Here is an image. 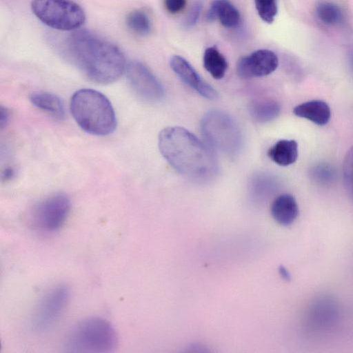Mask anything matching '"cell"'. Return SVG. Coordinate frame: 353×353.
Returning a JSON list of instances; mask_svg holds the SVG:
<instances>
[{
    "mask_svg": "<svg viewBox=\"0 0 353 353\" xmlns=\"http://www.w3.org/2000/svg\"><path fill=\"white\" fill-rule=\"evenodd\" d=\"M278 65L279 59L274 52L261 49L239 59L236 72L242 79L261 77L273 72Z\"/></svg>",
    "mask_w": 353,
    "mask_h": 353,
    "instance_id": "10",
    "label": "cell"
},
{
    "mask_svg": "<svg viewBox=\"0 0 353 353\" xmlns=\"http://www.w3.org/2000/svg\"><path fill=\"white\" fill-rule=\"evenodd\" d=\"M260 18L268 23L274 21L277 14L276 0H254Z\"/></svg>",
    "mask_w": 353,
    "mask_h": 353,
    "instance_id": "22",
    "label": "cell"
},
{
    "mask_svg": "<svg viewBox=\"0 0 353 353\" xmlns=\"http://www.w3.org/2000/svg\"><path fill=\"white\" fill-rule=\"evenodd\" d=\"M70 110L77 124L88 133L104 136L116 128V115L110 101L95 90L83 88L75 92Z\"/></svg>",
    "mask_w": 353,
    "mask_h": 353,
    "instance_id": "3",
    "label": "cell"
},
{
    "mask_svg": "<svg viewBox=\"0 0 353 353\" xmlns=\"http://www.w3.org/2000/svg\"><path fill=\"white\" fill-rule=\"evenodd\" d=\"M298 155V144L294 140H279L268 151L269 158L281 166L294 163Z\"/></svg>",
    "mask_w": 353,
    "mask_h": 353,
    "instance_id": "16",
    "label": "cell"
},
{
    "mask_svg": "<svg viewBox=\"0 0 353 353\" xmlns=\"http://www.w3.org/2000/svg\"><path fill=\"white\" fill-rule=\"evenodd\" d=\"M66 48L72 62L96 83H111L125 70V59L121 50L88 30L72 32L67 39Z\"/></svg>",
    "mask_w": 353,
    "mask_h": 353,
    "instance_id": "1",
    "label": "cell"
},
{
    "mask_svg": "<svg viewBox=\"0 0 353 353\" xmlns=\"http://www.w3.org/2000/svg\"><path fill=\"white\" fill-rule=\"evenodd\" d=\"M170 65L180 79L203 97L211 101L217 100L219 94L205 82L192 65L184 58L174 55L170 59Z\"/></svg>",
    "mask_w": 353,
    "mask_h": 353,
    "instance_id": "11",
    "label": "cell"
},
{
    "mask_svg": "<svg viewBox=\"0 0 353 353\" xmlns=\"http://www.w3.org/2000/svg\"><path fill=\"white\" fill-rule=\"evenodd\" d=\"M248 109L251 117L260 123L274 120L281 110L279 104L270 99H255L250 102Z\"/></svg>",
    "mask_w": 353,
    "mask_h": 353,
    "instance_id": "18",
    "label": "cell"
},
{
    "mask_svg": "<svg viewBox=\"0 0 353 353\" xmlns=\"http://www.w3.org/2000/svg\"><path fill=\"white\" fill-rule=\"evenodd\" d=\"M334 303L327 299H321L314 303L308 314L312 325L318 328L332 325L338 315L337 307Z\"/></svg>",
    "mask_w": 353,
    "mask_h": 353,
    "instance_id": "15",
    "label": "cell"
},
{
    "mask_svg": "<svg viewBox=\"0 0 353 353\" xmlns=\"http://www.w3.org/2000/svg\"><path fill=\"white\" fill-rule=\"evenodd\" d=\"M128 28L139 35H146L150 32L151 23L147 14L142 10L131 12L127 17Z\"/></svg>",
    "mask_w": 353,
    "mask_h": 353,
    "instance_id": "21",
    "label": "cell"
},
{
    "mask_svg": "<svg viewBox=\"0 0 353 353\" xmlns=\"http://www.w3.org/2000/svg\"><path fill=\"white\" fill-rule=\"evenodd\" d=\"M118 336L107 320L89 317L76 323L68 332L65 348L70 352L109 353L117 346Z\"/></svg>",
    "mask_w": 353,
    "mask_h": 353,
    "instance_id": "4",
    "label": "cell"
},
{
    "mask_svg": "<svg viewBox=\"0 0 353 353\" xmlns=\"http://www.w3.org/2000/svg\"><path fill=\"white\" fill-rule=\"evenodd\" d=\"M9 118V113L7 109L3 108V107L1 108L0 110V125L1 128H3L5 126L8 121Z\"/></svg>",
    "mask_w": 353,
    "mask_h": 353,
    "instance_id": "26",
    "label": "cell"
},
{
    "mask_svg": "<svg viewBox=\"0 0 353 353\" xmlns=\"http://www.w3.org/2000/svg\"><path fill=\"white\" fill-rule=\"evenodd\" d=\"M201 129L212 149L228 156H234L241 150V131L230 114L220 110H211L202 118Z\"/></svg>",
    "mask_w": 353,
    "mask_h": 353,
    "instance_id": "5",
    "label": "cell"
},
{
    "mask_svg": "<svg viewBox=\"0 0 353 353\" xmlns=\"http://www.w3.org/2000/svg\"><path fill=\"white\" fill-rule=\"evenodd\" d=\"M159 148L176 171L193 181H207L217 172L216 159L211 148L184 128L163 129L159 134Z\"/></svg>",
    "mask_w": 353,
    "mask_h": 353,
    "instance_id": "2",
    "label": "cell"
},
{
    "mask_svg": "<svg viewBox=\"0 0 353 353\" xmlns=\"http://www.w3.org/2000/svg\"><path fill=\"white\" fill-rule=\"evenodd\" d=\"M208 21L219 19L226 28L236 27L240 22V14L229 0H214L207 12Z\"/></svg>",
    "mask_w": 353,
    "mask_h": 353,
    "instance_id": "14",
    "label": "cell"
},
{
    "mask_svg": "<svg viewBox=\"0 0 353 353\" xmlns=\"http://www.w3.org/2000/svg\"><path fill=\"white\" fill-rule=\"evenodd\" d=\"M202 8V3L197 1L190 10L184 21V26L186 27L193 26L198 21Z\"/></svg>",
    "mask_w": 353,
    "mask_h": 353,
    "instance_id": "24",
    "label": "cell"
},
{
    "mask_svg": "<svg viewBox=\"0 0 353 353\" xmlns=\"http://www.w3.org/2000/svg\"><path fill=\"white\" fill-rule=\"evenodd\" d=\"M31 8L41 21L59 30H75L85 19L83 9L70 0H32Z\"/></svg>",
    "mask_w": 353,
    "mask_h": 353,
    "instance_id": "6",
    "label": "cell"
},
{
    "mask_svg": "<svg viewBox=\"0 0 353 353\" xmlns=\"http://www.w3.org/2000/svg\"><path fill=\"white\" fill-rule=\"evenodd\" d=\"M70 297V289L64 284L50 289L34 310L32 320L34 330L41 333L51 330L64 313Z\"/></svg>",
    "mask_w": 353,
    "mask_h": 353,
    "instance_id": "7",
    "label": "cell"
},
{
    "mask_svg": "<svg viewBox=\"0 0 353 353\" xmlns=\"http://www.w3.org/2000/svg\"><path fill=\"white\" fill-rule=\"evenodd\" d=\"M126 77L136 94L145 101L157 102L164 97V88L156 76L142 63L130 61L125 68Z\"/></svg>",
    "mask_w": 353,
    "mask_h": 353,
    "instance_id": "9",
    "label": "cell"
},
{
    "mask_svg": "<svg viewBox=\"0 0 353 353\" xmlns=\"http://www.w3.org/2000/svg\"><path fill=\"white\" fill-rule=\"evenodd\" d=\"M319 19L329 26H336L343 21V15L341 9L332 2H322L316 9Z\"/></svg>",
    "mask_w": 353,
    "mask_h": 353,
    "instance_id": "20",
    "label": "cell"
},
{
    "mask_svg": "<svg viewBox=\"0 0 353 353\" xmlns=\"http://www.w3.org/2000/svg\"><path fill=\"white\" fill-rule=\"evenodd\" d=\"M344 180L347 190L353 198V147L347 152L343 164Z\"/></svg>",
    "mask_w": 353,
    "mask_h": 353,
    "instance_id": "23",
    "label": "cell"
},
{
    "mask_svg": "<svg viewBox=\"0 0 353 353\" xmlns=\"http://www.w3.org/2000/svg\"><path fill=\"white\" fill-rule=\"evenodd\" d=\"M70 208L71 201L68 195L64 193L54 194L35 206L32 214V221L41 231H57L65 223Z\"/></svg>",
    "mask_w": 353,
    "mask_h": 353,
    "instance_id": "8",
    "label": "cell"
},
{
    "mask_svg": "<svg viewBox=\"0 0 353 353\" xmlns=\"http://www.w3.org/2000/svg\"><path fill=\"white\" fill-rule=\"evenodd\" d=\"M31 103L46 112L56 119H63L65 115L63 104L57 95L47 92H35L30 95Z\"/></svg>",
    "mask_w": 353,
    "mask_h": 353,
    "instance_id": "17",
    "label": "cell"
},
{
    "mask_svg": "<svg viewBox=\"0 0 353 353\" xmlns=\"http://www.w3.org/2000/svg\"><path fill=\"white\" fill-rule=\"evenodd\" d=\"M293 113L319 125L327 123L331 116L329 105L321 100H312L301 103L294 107Z\"/></svg>",
    "mask_w": 353,
    "mask_h": 353,
    "instance_id": "13",
    "label": "cell"
},
{
    "mask_svg": "<svg viewBox=\"0 0 353 353\" xmlns=\"http://www.w3.org/2000/svg\"><path fill=\"white\" fill-rule=\"evenodd\" d=\"M14 174V172L12 170H10V169H8L6 170V172L3 174V179H9V178H12V176H13Z\"/></svg>",
    "mask_w": 353,
    "mask_h": 353,
    "instance_id": "27",
    "label": "cell"
},
{
    "mask_svg": "<svg viewBox=\"0 0 353 353\" xmlns=\"http://www.w3.org/2000/svg\"><path fill=\"white\" fill-rule=\"evenodd\" d=\"M203 66L213 78L221 79L225 74L228 63L215 47H209L204 52Z\"/></svg>",
    "mask_w": 353,
    "mask_h": 353,
    "instance_id": "19",
    "label": "cell"
},
{
    "mask_svg": "<svg viewBox=\"0 0 353 353\" xmlns=\"http://www.w3.org/2000/svg\"><path fill=\"white\" fill-rule=\"evenodd\" d=\"M167 10L172 14L181 12L186 4V0H165Z\"/></svg>",
    "mask_w": 353,
    "mask_h": 353,
    "instance_id": "25",
    "label": "cell"
},
{
    "mask_svg": "<svg viewBox=\"0 0 353 353\" xmlns=\"http://www.w3.org/2000/svg\"><path fill=\"white\" fill-rule=\"evenodd\" d=\"M271 214L281 225L292 223L299 215V207L294 197L289 194L277 196L271 205Z\"/></svg>",
    "mask_w": 353,
    "mask_h": 353,
    "instance_id": "12",
    "label": "cell"
}]
</instances>
